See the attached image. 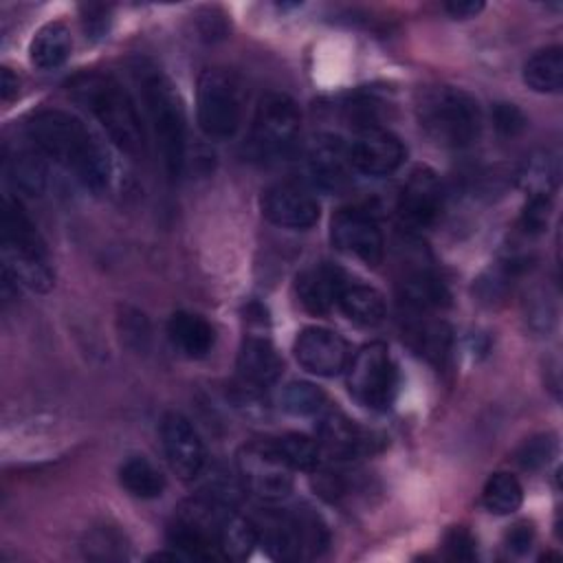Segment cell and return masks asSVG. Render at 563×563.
I'll return each mask as SVG.
<instances>
[{
  "instance_id": "d590c367",
  "label": "cell",
  "mask_w": 563,
  "mask_h": 563,
  "mask_svg": "<svg viewBox=\"0 0 563 563\" xmlns=\"http://www.w3.org/2000/svg\"><path fill=\"white\" fill-rule=\"evenodd\" d=\"M475 537L464 528V526H455L451 528L446 534H444V541H442V548H444V554L453 561H473L477 556V550H475Z\"/></svg>"
},
{
  "instance_id": "3957f363",
  "label": "cell",
  "mask_w": 563,
  "mask_h": 563,
  "mask_svg": "<svg viewBox=\"0 0 563 563\" xmlns=\"http://www.w3.org/2000/svg\"><path fill=\"white\" fill-rule=\"evenodd\" d=\"M420 130L440 147H468L482 132V108L473 95L455 86H424L416 97Z\"/></svg>"
},
{
  "instance_id": "d4e9b609",
  "label": "cell",
  "mask_w": 563,
  "mask_h": 563,
  "mask_svg": "<svg viewBox=\"0 0 563 563\" xmlns=\"http://www.w3.org/2000/svg\"><path fill=\"white\" fill-rule=\"evenodd\" d=\"M523 84L534 92H559L563 86V51L548 46L523 64Z\"/></svg>"
},
{
  "instance_id": "ffe728a7",
  "label": "cell",
  "mask_w": 563,
  "mask_h": 563,
  "mask_svg": "<svg viewBox=\"0 0 563 563\" xmlns=\"http://www.w3.org/2000/svg\"><path fill=\"white\" fill-rule=\"evenodd\" d=\"M284 363L268 339L246 336L238 352V374L244 385L260 389L273 385L282 376Z\"/></svg>"
},
{
  "instance_id": "7402d4cb",
  "label": "cell",
  "mask_w": 563,
  "mask_h": 563,
  "mask_svg": "<svg viewBox=\"0 0 563 563\" xmlns=\"http://www.w3.org/2000/svg\"><path fill=\"white\" fill-rule=\"evenodd\" d=\"M398 297L405 308H409L411 312H418V314L440 310V308L449 306V299H451L446 284L427 271L407 275L400 282Z\"/></svg>"
},
{
  "instance_id": "8d00e7d4",
  "label": "cell",
  "mask_w": 563,
  "mask_h": 563,
  "mask_svg": "<svg viewBox=\"0 0 563 563\" xmlns=\"http://www.w3.org/2000/svg\"><path fill=\"white\" fill-rule=\"evenodd\" d=\"M81 24L88 40H101L110 26V7L106 4H81Z\"/></svg>"
},
{
  "instance_id": "d6986e66",
  "label": "cell",
  "mask_w": 563,
  "mask_h": 563,
  "mask_svg": "<svg viewBox=\"0 0 563 563\" xmlns=\"http://www.w3.org/2000/svg\"><path fill=\"white\" fill-rule=\"evenodd\" d=\"M319 444L336 460H352L372 451V435L339 411H325L319 420Z\"/></svg>"
},
{
  "instance_id": "83f0119b",
  "label": "cell",
  "mask_w": 563,
  "mask_h": 563,
  "mask_svg": "<svg viewBox=\"0 0 563 563\" xmlns=\"http://www.w3.org/2000/svg\"><path fill=\"white\" fill-rule=\"evenodd\" d=\"M273 442L295 471L314 473L323 464V449L319 440H312L303 433H284Z\"/></svg>"
},
{
  "instance_id": "e0dca14e",
  "label": "cell",
  "mask_w": 563,
  "mask_h": 563,
  "mask_svg": "<svg viewBox=\"0 0 563 563\" xmlns=\"http://www.w3.org/2000/svg\"><path fill=\"white\" fill-rule=\"evenodd\" d=\"M350 169V143L332 134L314 139L308 150V172L317 187L328 191L345 187Z\"/></svg>"
},
{
  "instance_id": "603a6c76",
  "label": "cell",
  "mask_w": 563,
  "mask_h": 563,
  "mask_svg": "<svg viewBox=\"0 0 563 563\" xmlns=\"http://www.w3.org/2000/svg\"><path fill=\"white\" fill-rule=\"evenodd\" d=\"M70 55V33L62 22L40 26L29 44V59L40 70L59 68Z\"/></svg>"
},
{
  "instance_id": "2e32d148",
  "label": "cell",
  "mask_w": 563,
  "mask_h": 563,
  "mask_svg": "<svg viewBox=\"0 0 563 563\" xmlns=\"http://www.w3.org/2000/svg\"><path fill=\"white\" fill-rule=\"evenodd\" d=\"M405 161V147L398 136L383 128L358 132V139L350 143V165L365 176H387L396 172Z\"/></svg>"
},
{
  "instance_id": "9a60e30c",
  "label": "cell",
  "mask_w": 563,
  "mask_h": 563,
  "mask_svg": "<svg viewBox=\"0 0 563 563\" xmlns=\"http://www.w3.org/2000/svg\"><path fill=\"white\" fill-rule=\"evenodd\" d=\"M442 211V185L429 167H418L398 196V216L409 229L431 227Z\"/></svg>"
},
{
  "instance_id": "d6a6232c",
  "label": "cell",
  "mask_w": 563,
  "mask_h": 563,
  "mask_svg": "<svg viewBox=\"0 0 563 563\" xmlns=\"http://www.w3.org/2000/svg\"><path fill=\"white\" fill-rule=\"evenodd\" d=\"M556 176H559L556 158H552L548 154L532 161L530 167L521 174L526 185L532 189L530 194H545V196H552V189L556 185Z\"/></svg>"
},
{
  "instance_id": "7a4b0ae2",
  "label": "cell",
  "mask_w": 563,
  "mask_h": 563,
  "mask_svg": "<svg viewBox=\"0 0 563 563\" xmlns=\"http://www.w3.org/2000/svg\"><path fill=\"white\" fill-rule=\"evenodd\" d=\"M70 97L84 106L97 123L106 130L108 139L128 156L143 158L147 150L145 128L130 92L103 73H84L70 79Z\"/></svg>"
},
{
  "instance_id": "484cf974",
  "label": "cell",
  "mask_w": 563,
  "mask_h": 563,
  "mask_svg": "<svg viewBox=\"0 0 563 563\" xmlns=\"http://www.w3.org/2000/svg\"><path fill=\"white\" fill-rule=\"evenodd\" d=\"M119 482L132 497L139 499H156L165 490L163 473L141 455L123 462V466L119 468Z\"/></svg>"
},
{
  "instance_id": "4fadbf2b",
  "label": "cell",
  "mask_w": 563,
  "mask_h": 563,
  "mask_svg": "<svg viewBox=\"0 0 563 563\" xmlns=\"http://www.w3.org/2000/svg\"><path fill=\"white\" fill-rule=\"evenodd\" d=\"M292 352L297 363L317 376H336L350 363V347L345 339L321 325L303 328L295 339Z\"/></svg>"
},
{
  "instance_id": "836d02e7",
  "label": "cell",
  "mask_w": 563,
  "mask_h": 563,
  "mask_svg": "<svg viewBox=\"0 0 563 563\" xmlns=\"http://www.w3.org/2000/svg\"><path fill=\"white\" fill-rule=\"evenodd\" d=\"M490 119H493L495 130L506 139L519 136L528 125L526 114L515 103H508V101L495 103L493 110H490Z\"/></svg>"
},
{
  "instance_id": "4316f807",
  "label": "cell",
  "mask_w": 563,
  "mask_h": 563,
  "mask_svg": "<svg viewBox=\"0 0 563 563\" xmlns=\"http://www.w3.org/2000/svg\"><path fill=\"white\" fill-rule=\"evenodd\" d=\"M482 504L493 515H512L523 504V486L512 473H493L484 484Z\"/></svg>"
},
{
  "instance_id": "1f68e13d",
  "label": "cell",
  "mask_w": 563,
  "mask_h": 563,
  "mask_svg": "<svg viewBox=\"0 0 563 563\" xmlns=\"http://www.w3.org/2000/svg\"><path fill=\"white\" fill-rule=\"evenodd\" d=\"M554 455H556V435L539 433L519 446L517 462L526 471H539V468L548 466Z\"/></svg>"
},
{
  "instance_id": "ac0fdd59",
  "label": "cell",
  "mask_w": 563,
  "mask_h": 563,
  "mask_svg": "<svg viewBox=\"0 0 563 563\" xmlns=\"http://www.w3.org/2000/svg\"><path fill=\"white\" fill-rule=\"evenodd\" d=\"M345 288V275L332 264H314L297 275L295 292L310 314H328Z\"/></svg>"
},
{
  "instance_id": "8fae6325",
  "label": "cell",
  "mask_w": 563,
  "mask_h": 563,
  "mask_svg": "<svg viewBox=\"0 0 563 563\" xmlns=\"http://www.w3.org/2000/svg\"><path fill=\"white\" fill-rule=\"evenodd\" d=\"M332 242L339 251L354 255L367 266H376L383 260L385 242L374 213L363 207L339 209L330 227Z\"/></svg>"
},
{
  "instance_id": "8992f818",
  "label": "cell",
  "mask_w": 563,
  "mask_h": 563,
  "mask_svg": "<svg viewBox=\"0 0 563 563\" xmlns=\"http://www.w3.org/2000/svg\"><path fill=\"white\" fill-rule=\"evenodd\" d=\"M257 543L277 561H299L319 556L328 548V530L310 510L268 512L260 521Z\"/></svg>"
},
{
  "instance_id": "5bb4252c",
  "label": "cell",
  "mask_w": 563,
  "mask_h": 563,
  "mask_svg": "<svg viewBox=\"0 0 563 563\" xmlns=\"http://www.w3.org/2000/svg\"><path fill=\"white\" fill-rule=\"evenodd\" d=\"M264 218L282 229H310L319 220L317 198L297 183H275L262 196Z\"/></svg>"
},
{
  "instance_id": "f546056e",
  "label": "cell",
  "mask_w": 563,
  "mask_h": 563,
  "mask_svg": "<svg viewBox=\"0 0 563 563\" xmlns=\"http://www.w3.org/2000/svg\"><path fill=\"white\" fill-rule=\"evenodd\" d=\"M282 409L292 416H321L328 405V396L310 380H292L279 394Z\"/></svg>"
},
{
  "instance_id": "52a82bcc",
  "label": "cell",
  "mask_w": 563,
  "mask_h": 563,
  "mask_svg": "<svg viewBox=\"0 0 563 563\" xmlns=\"http://www.w3.org/2000/svg\"><path fill=\"white\" fill-rule=\"evenodd\" d=\"M242 86L227 68H207L198 77V123L216 141L231 139L242 123Z\"/></svg>"
},
{
  "instance_id": "9c48e42d",
  "label": "cell",
  "mask_w": 563,
  "mask_h": 563,
  "mask_svg": "<svg viewBox=\"0 0 563 563\" xmlns=\"http://www.w3.org/2000/svg\"><path fill=\"white\" fill-rule=\"evenodd\" d=\"M292 466L273 440H255L238 451L242 486L262 501H279L292 490Z\"/></svg>"
},
{
  "instance_id": "74e56055",
  "label": "cell",
  "mask_w": 563,
  "mask_h": 563,
  "mask_svg": "<svg viewBox=\"0 0 563 563\" xmlns=\"http://www.w3.org/2000/svg\"><path fill=\"white\" fill-rule=\"evenodd\" d=\"M90 548H99L101 552L97 554V559H117V556H123V541L119 534L110 532V530H99L90 537L88 541Z\"/></svg>"
},
{
  "instance_id": "ba28073f",
  "label": "cell",
  "mask_w": 563,
  "mask_h": 563,
  "mask_svg": "<svg viewBox=\"0 0 563 563\" xmlns=\"http://www.w3.org/2000/svg\"><path fill=\"white\" fill-rule=\"evenodd\" d=\"M347 389L367 409L385 411L396 396V365L385 343L363 345L347 363Z\"/></svg>"
},
{
  "instance_id": "4dcf8cb0",
  "label": "cell",
  "mask_w": 563,
  "mask_h": 563,
  "mask_svg": "<svg viewBox=\"0 0 563 563\" xmlns=\"http://www.w3.org/2000/svg\"><path fill=\"white\" fill-rule=\"evenodd\" d=\"M411 336V345L424 354L427 358H442L449 350V328L444 323H435V321H427V323H416L409 330Z\"/></svg>"
},
{
  "instance_id": "60d3db41",
  "label": "cell",
  "mask_w": 563,
  "mask_h": 563,
  "mask_svg": "<svg viewBox=\"0 0 563 563\" xmlns=\"http://www.w3.org/2000/svg\"><path fill=\"white\" fill-rule=\"evenodd\" d=\"M20 90V81L18 77L11 73V68H2L0 70V97L4 103H9Z\"/></svg>"
},
{
  "instance_id": "30bf717a",
  "label": "cell",
  "mask_w": 563,
  "mask_h": 563,
  "mask_svg": "<svg viewBox=\"0 0 563 563\" xmlns=\"http://www.w3.org/2000/svg\"><path fill=\"white\" fill-rule=\"evenodd\" d=\"M301 114L297 103L284 92H268L260 99L253 123L249 145L255 156L271 158L286 154L297 134H299Z\"/></svg>"
},
{
  "instance_id": "ab89813d",
  "label": "cell",
  "mask_w": 563,
  "mask_h": 563,
  "mask_svg": "<svg viewBox=\"0 0 563 563\" xmlns=\"http://www.w3.org/2000/svg\"><path fill=\"white\" fill-rule=\"evenodd\" d=\"M482 9H484V2H479V0H449V2H444V11L455 20L475 18Z\"/></svg>"
},
{
  "instance_id": "e575fe53",
  "label": "cell",
  "mask_w": 563,
  "mask_h": 563,
  "mask_svg": "<svg viewBox=\"0 0 563 563\" xmlns=\"http://www.w3.org/2000/svg\"><path fill=\"white\" fill-rule=\"evenodd\" d=\"M550 213H552V196L530 194V200H528V205L523 207V213H521L523 231L530 233V235L541 233L548 227Z\"/></svg>"
},
{
  "instance_id": "44dd1931",
  "label": "cell",
  "mask_w": 563,
  "mask_h": 563,
  "mask_svg": "<svg viewBox=\"0 0 563 563\" xmlns=\"http://www.w3.org/2000/svg\"><path fill=\"white\" fill-rule=\"evenodd\" d=\"M167 334L172 345L187 358H202L211 352L216 332L207 319L200 314L178 310L167 321Z\"/></svg>"
},
{
  "instance_id": "f1b7e54d",
  "label": "cell",
  "mask_w": 563,
  "mask_h": 563,
  "mask_svg": "<svg viewBox=\"0 0 563 563\" xmlns=\"http://www.w3.org/2000/svg\"><path fill=\"white\" fill-rule=\"evenodd\" d=\"M4 172L11 185L29 196H40L46 185V167L37 154L20 152L4 163Z\"/></svg>"
},
{
  "instance_id": "f35d334b",
  "label": "cell",
  "mask_w": 563,
  "mask_h": 563,
  "mask_svg": "<svg viewBox=\"0 0 563 563\" xmlns=\"http://www.w3.org/2000/svg\"><path fill=\"white\" fill-rule=\"evenodd\" d=\"M532 541H534V528L528 521L515 523L506 534V545L515 554H526L532 548Z\"/></svg>"
},
{
  "instance_id": "6da1fadb",
  "label": "cell",
  "mask_w": 563,
  "mask_h": 563,
  "mask_svg": "<svg viewBox=\"0 0 563 563\" xmlns=\"http://www.w3.org/2000/svg\"><path fill=\"white\" fill-rule=\"evenodd\" d=\"M26 134L35 147L66 167L75 178L101 191L110 183V158L90 128L66 110H40L26 121Z\"/></svg>"
},
{
  "instance_id": "cb8c5ba5",
  "label": "cell",
  "mask_w": 563,
  "mask_h": 563,
  "mask_svg": "<svg viewBox=\"0 0 563 563\" xmlns=\"http://www.w3.org/2000/svg\"><path fill=\"white\" fill-rule=\"evenodd\" d=\"M336 306L356 325L372 328L385 319V299L372 286L345 284V288L339 295Z\"/></svg>"
},
{
  "instance_id": "7c38bea8",
  "label": "cell",
  "mask_w": 563,
  "mask_h": 563,
  "mask_svg": "<svg viewBox=\"0 0 563 563\" xmlns=\"http://www.w3.org/2000/svg\"><path fill=\"white\" fill-rule=\"evenodd\" d=\"M161 440L167 462L180 479H194L202 473L207 464V453L202 438L189 422V418L178 411L165 413L161 420Z\"/></svg>"
},
{
  "instance_id": "5b68a950",
  "label": "cell",
  "mask_w": 563,
  "mask_h": 563,
  "mask_svg": "<svg viewBox=\"0 0 563 563\" xmlns=\"http://www.w3.org/2000/svg\"><path fill=\"white\" fill-rule=\"evenodd\" d=\"M4 275L31 290L46 292L55 284L46 242L18 200L2 202Z\"/></svg>"
},
{
  "instance_id": "277c9868",
  "label": "cell",
  "mask_w": 563,
  "mask_h": 563,
  "mask_svg": "<svg viewBox=\"0 0 563 563\" xmlns=\"http://www.w3.org/2000/svg\"><path fill=\"white\" fill-rule=\"evenodd\" d=\"M136 79L163 165L169 176H180L187 150V125L180 95L169 77L156 66H139Z\"/></svg>"
}]
</instances>
